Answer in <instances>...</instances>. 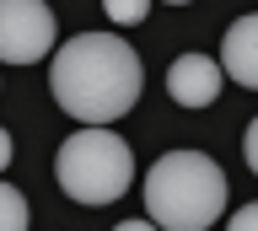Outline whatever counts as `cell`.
<instances>
[{"label":"cell","mask_w":258,"mask_h":231,"mask_svg":"<svg viewBox=\"0 0 258 231\" xmlns=\"http://www.w3.org/2000/svg\"><path fill=\"white\" fill-rule=\"evenodd\" d=\"M48 86L76 124H118L140 102L145 70L118 33H76L48 59Z\"/></svg>","instance_id":"6da1fadb"},{"label":"cell","mask_w":258,"mask_h":231,"mask_svg":"<svg viewBox=\"0 0 258 231\" xmlns=\"http://www.w3.org/2000/svg\"><path fill=\"white\" fill-rule=\"evenodd\" d=\"M145 215L167 231H205L226 215L231 183L205 150H167L145 172Z\"/></svg>","instance_id":"7a4b0ae2"},{"label":"cell","mask_w":258,"mask_h":231,"mask_svg":"<svg viewBox=\"0 0 258 231\" xmlns=\"http://www.w3.org/2000/svg\"><path fill=\"white\" fill-rule=\"evenodd\" d=\"M54 178H59L64 199L97 210V204H113V199L129 194V183H135V150L108 124H81L59 145V156H54Z\"/></svg>","instance_id":"3957f363"},{"label":"cell","mask_w":258,"mask_h":231,"mask_svg":"<svg viewBox=\"0 0 258 231\" xmlns=\"http://www.w3.org/2000/svg\"><path fill=\"white\" fill-rule=\"evenodd\" d=\"M54 49V11L43 0H0V59L38 65Z\"/></svg>","instance_id":"277c9868"},{"label":"cell","mask_w":258,"mask_h":231,"mask_svg":"<svg viewBox=\"0 0 258 231\" xmlns=\"http://www.w3.org/2000/svg\"><path fill=\"white\" fill-rule=\"evenodd\" d=\"M221 75L226 70L210 59V54H177L167 65V97L177 108H210L221 97Z\"/></svg>","instance_id":"5b68a950"},{"label":"cell","mask_w":258,"mask_h":231,"mask_svg":"<svg viewBox=\"0 0 258 231\" xmlns=\"http://www.w3.org/2000/svg\"><path fill=\"white\" fill-rule=\"evenodd\" d=\"M221 70L237 86L258 92V11H253V17H237L231 27H226V38H221Z\"/></svg>","instance_id":"8992f818"},{"label":"cell","mask_w":258,"mask_h":231,"mask_svg":"<svg viewBox=\"0 0 258 231\" xmlns=\"http://www.w3.org/2000/svg\"><path fill=\"white\" fill-rule=\"evenodd\" d=\"M32 220V210H27V199L16 194L11 183H0V231H22Z\"/></svg>","instance_id":"52a82bcc"},{"label":"cell","mask_w":258,"mask_h":231,"mask_svg":"<svg viewBox=\"0 0 258 231\" xmlns=\"http://www.w3.org/2000/svg\"><path fill=\"white\" fill-rule=\"evenodd\" d=\"M102 11L113 17V27H140L151 17V0H102Z\"/></svg>","instance_id":"ba28073f"},{"label":"cell","mask_w":258,"mask_h":231,"mask_svg":"<svg viewBox=\"0 0 258 231\" xmlns=\"http://www.w3.org/2000/svg\"><path fill=\"white\" fill-rule=\"evenodd\" d=\"M242 156H247V167H253V178H258V118L247 124V134H242Z\"/></svg>","instance_id":"9c48e42d"},{"label":"cell","mask_w":258,"mask_h":231,"mask_svg":"<svg viewBox=\"0 0 258 231\" xmlns=\"http://www.w3.org/2000/svg\"><path fill=\"white\" fill-rule=\"evenodd\" d=\"M231 231H258V204H242V210L231 215Z\"/></svg>","instance_id":"30bf717a"},{"label":"cell","mask_w":258,"mask_h":231,"mask_svg":"<svg viewBox=\"0 0 258 231\" xmlns=\"http://www.w3.org/2000/svg\"><path fill=\"white\" fill-rule=\"evenodd\" d=\"M11 150L16 145H11V134H6V124H0V172H6V162H11Z\"/></svg>","instance_id":"8fae6325"},{"label":"cell","mask_w":258,"mask_h":231,"mask_svg":"<svg viewBox=\"0 0 258 231\" xmlns=\"http://www.w3.org/2000/svg\"><path fill=\"white\" fill-rule=\"evenodd\" d=\"M167 6H188V0H167Z\"/></svg>","instance_id":"7c38bea8"}]
</instances>
